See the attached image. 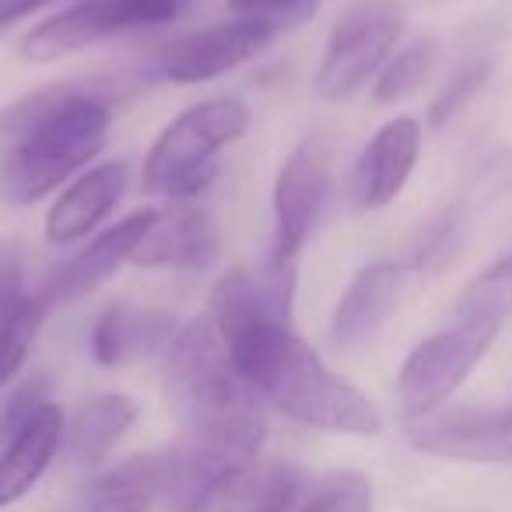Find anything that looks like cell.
Segmentation results:
<instances>
[{
    "label": "cell",
    "instance_id": "1",
    "mask_svg": "<svg viewBox=\"0 0 512 512\" xmlns=\"http://www.w3.org/2000/svg\"><path fill=\"white\" fill-rule=\"evenodd\" d=\"M214 330L235 372L256 397L271 400L288 418L334 435H379L383 418L362 390L327 369L320 355L281 320L260 281L228 271L211 292Z\"/></svg>",
    "mask_w": 512,
    "mask_h": 512
},
{
    "label": "cell",
    "instance_id": "2",
    "mask_svg": "<svg viewBox=\"0 0 512 512\" xmlns=\"http://www.w3.org/2000/svg\"><path fill=\"white\" fill-rule=\"evenodd\" d=\"M113 106L88 85H53L0 113V193L32 204L85 169L109 141Z\"/></svg>",
    "mask_w": 512,
    "mask_h": 512
},
{
    "label": "cell",
    "instance_id": "3",
    "mask_svg": "<svg viewBox=\"0 0 512 512\" xmlns=\"http://www.w3.org/2000/svg\"><path fill=\"white\" fill-rule=\"evenodd\" d=\"M165 390L190 428L186 435L218 442L242 460L260 456L267 421L211 320H190L176 330L165 348Z\"/></svg>",
    "mask_w": 512,
    "mask_h": 512
},
{
    "label": "cell",
    "instance_id": "4",
    "mask_svg": "<svg viewBox=\"0 0 512 512\" xmlns=\"http://www.w3.org/2000/svg\"><path fill=\"white\" fill-rule=\"evenodd\" d=\"M249 127V109L242 99H207L179 113L169 127L158 134L144 158V190L155 197L190 200L193 193L207 190L218 165V151L235 144Z\"/></svg>",
    "mask_w": 512,
    "mask_h": 512
},
{
    "label": "cell",
    "instance_id": "5",
    "mask_svg": "<svg viewBox=\"0 0 512 512\" xmlns=\"http://www.w3.org/2000/svg\"><path fill=\"white\" fill-rule=\"evenodd\" d=\"M498 330H502V320L495 316L456 313L449 327L414 344L397 376L400 407H404L407 421L439 411L491 351Z\"/></svg>",
    "mask_w": 512,
    "mask_h": 512
},
{
    "label": "cell",
    "instance_id": "6",
    "mask_svg": "<svg viewBox=\"0 0 512 512\" xmlns=\"http://www.w3.org/2000/svg\"><path fill=\"white\" fill-rule=\"evenodd\" d=\"M404 36V11L393 0H362L337 18L316 71V92L327 102H344L390 60Z\"/></svg>",
    "mask_w": 512,
    "mask_h": 512
},
{
    "label": "cell",
    "instance_id": "7",
    "mask_svg": "<svg viewBox=\"0 0 512 512\" xmlns=\"http://www.w3.org/2000/svg\"><path fill=\"white\" fill-rule=\"evenodd\" d=\"M190 0H74L71 8L46 18L22 39V57L36 64L71 57L127 29L176 22Z\"/></svg>",
    "mask_w": 512,
    "mask_h": 512
},
{
    "label": "cell",
    "instance_id": "8",
    "mask_svg": "<svg viewBox=\"0 0 512 512\" xmlns=\"http://www.w3.org/2000/svg\"><path fill=\"white\" fill-rule=\"evenodd\" d=\"M330 148L320 137H306L292 155L285 158L278 179H274V256L295 260L299 249L309 242L316 221L330 197Z\"/></svg>",
    "mask_w": 512,
    "mask_h": 512
},
{
    "label": "cell",
    "instance_id": "9",
    "mask_svg": "<svg viewBox=\"0 0 512 512\" xmlns=\"http://www.w3.org/2000/svg\"><path fill=\"white\" fill-rule=\"evenodd\" d=\"M414 449L463 463H512V407H439L407 421Z\"/></svg>",
    "mask_w": 512,
    "mask_h": 512
},
{
    "label": "cell",
    "instance_id": "10",
    "mask_svg": "<svg viewBox=\"0 0 512 512\" xmlns=\"http://www.w3.org/2000/svg\"><path fill=\"white\" fill-rule=\"evenodd\" d=\"M274 36H278L274 29L260 22H246V18L207 25V29L186 32L165 46L162 71L176 85H204V81H214L253 60Z\"/></svg>",
    "mask_w": 512,
    "mask_h": 512
},
{
    "label": "cell",
    "instance_id": "11",
    "mask_svg": "<svg viewBox=\"0 0 512 512\" xmlns=\"http://www.w3.org/2000/svg\"><path fill=\"white\" fill-rule=\"evenodd\" d=\"M158 211H137L130 218L116 221L113 228H106L102 235H95L85 249L64 260L50 278L43 281V292L36 295V302L43 309L53 306H71V302L92 295L95 288H102L123 264H130L137 242L144 239V232L151 228Z\"/></svg>",
    "mask_w": 512,
    "mask_h": 512
},
{
    "label": "cell",
    "instance_id": "12",
    "mask_svg": "<svg viewBox=\"0 0 512 512\" xmlns=\"http://www.w3.org/2000/svg\"><path fill=\"white\" fill-rule=\"evenodd\" d=\"M421 155V123L411 116L383 123L355 162V200L365 211L393 204L404 193Z\"/></svg>",
    "mask_w": 512,
    "mask_h": 512
},
{
    "label": "cell",
    "instance_id": "13",
    "mask_svg": "<svg viewBox=\"0 0 512 512\" xmlns=\"http://www.w3.org/2000/svg\"><path fill=\"white\" fill-rule=\"evenodd\" d=\"M400 299V267L390 260L362 267L337 299L330 316V344L337 351H358L376 341L379 330L397 313Z\"/></svg>",
    "mask_w": 512,
    "mask_h": 512
},
{
    "label": "cell",
    "instance_id": "14",
    "mask_svg": "<svg viewBox=\"0 0 512 512\" xmlns=\"http://www.w3.org/2000/svg\"><path fill=\"white\" fill-rule=\"evenodd\" d=\"M67 439V418L53 400H46L32 418L11 432H0V505L25 498L50 470L53 456Z\"/></svg>",
    "mask_w": 512,
    "mask_h": 512
},
{
    "label": "cell",
    "instance_id": "15",
    "mask_svg": "<svg viewBox=\"0 0 512 512\" xmlns=\"http://www.w3.org/2000/svg\"><path fill=\"white\" fill-rule=\"evenodd\" d=\"M302 474L288 460H249L225 470L190 512H288Z\"/></svg>",
    "mask_w": 512,
    "mask_h": 512
},
{
    "label": "cell",
    "instance_id": "16",
    "mask_svg": "<svg viewBox=\"0 0 512 512\" xmlns=\"http://www.w3.org/2000/svg\"><path fill=\"white\" fill-rule=\"evenodd\" d=\"M127 179V162L95 165L85 176H78L53 200L50 214H46V239L53 246H74V242L88 239V232H95L99 221H106L116 211L123 190H127Z\"/></svg>",
    "mask_w": 512,
    "mask_h": 512
},
{
    "label": "cell",
    "instance_id": "17",
    "mask_svg": "<svg viewBox=\"0 0 512 512\" xmlns=\"http://www.w3.org/2000/svg\"><path fill=\"white\" fill-rule=\"evenodd\" d=\"M218 256V228L200 207L176 204L158 211L144 239L137 242L130 264L137 267H179V271H204Z\"/></svg>",
    "mask_w": 512,
    "mask_h": 512
},
{
    "label": "cell",
    "instance_id": "18",
    "mask_svg": "<svg viewBox=\"0 0 512 512\" xmlns=\"http://www.w3.org/2000/svg\"><path fill=\"white\" fill-rule=\"evenodd\" d=\"M162 491L165 456L137 453L95 477L85 498V512H148Z\"/></svg>",
    "mask_w": 512,
    "mask_h": 512
},
{
    "label": "cell",
    "instance_id": "19",
    "mask_svg": "<svg viewBox=\"0 0 512 512\" xmlns=\"http://www.w3.org/2000/svg\"><path fill=\"white\" fill-rule=\"evenodd\" d=\"M137 421V404L127 393H95L81 400L67 425V446L78 463H99Z\"/></svg>",
    "mask_w": 512,
    "mask_h": 512
},
{
    "label": "cell",
    "instance_id": "20",
    "mask_svg": "<svg viewBox=\"0 0 512 512\" xmlns=\"http://www.w3.org/2000/svg\"><path fill=\"white\" fill-rule=\"evenodd\" d=\"M467 221H470L467 200H449L432 218H425V225L418 228L414 246H411V271L439 274L456 256V249H460Z\"/></svg>",
    "mask_w": 512,
    "mask_h": 512
},
{
    "label": "cell",
    "instance_id": "21",
    "mask_svg": "<svg viewBox=\"0 0 512 512\" xmlns=\"http://www.w3.org/2000/svg\"><path fill=\"white\" fill-rule=\"evenodd\" d=\"M435 64V39H418V43L404 46L393 60H386L383 74H379L376 88H372V99L376 106H393V102H404L411 92H418L421 81L428 78Z\"/></svg>",
    "mask_w": 512,
    "mask_h": 512
},
{
    "label": "cell",
    "instance_id": "22",
    "mask_svg": "<svg viewBox=\"0 0 512 512\" xmlns=\"http://www.w3.org/2000/svg\"><path fill=\"white\" fill-rule=\"evenodd\" d=\"M46 309L36 299L25 295L11 313L0 316V386L11 383V379L22 372L25 358H29L32 344H36L39 323H43Z\"/></svg>",
    "mask_w": 512,
    "mask_h": 512
},
{
    "label": "cell",
    "instance_id": "23",
    "mask_svg": "<svg viewBox=\"0 0 512 512\" xmlns=\"http://www.w3.org/2000/svg\"><path fill=\"white\" fill-rule=\"evenodd\" d=\"M456 313H484L495 320H509L512 316V249L498 256L495 264L484 274L470 281V288L456 302Z\"/></svg>",
    "mask_w": 512,
    "mask_h": 512
},
{
    "label": "cell",
    "instance_id": "24",
    "mask_svg": "<svg viewBox=\"0 0 512 512\" xmlns=\"http://www.w3.org/2000/svg\"><path fill=\"white\" fill-rule=\"evenodd\" d=\"M295 512H372V484L355 470L323 477Z\"/></svg>",
    "mask_w": 512,
    "mask_h": 512
},
{
    "label": "cell",
    "instance_id": "25",
    "mask_svg": "<svg viewBox=\"0 0 512 512\" xmlns=\"http://www.w3.org/2000/svg\"><path fill=\"white\" fill-rule=\"evenodd\" d=\"M488 74H491V57L467 60V64L449 78V85L439 92V99L432 102V113H428L432 127H446V123L453 120V116L460 113V109L467 106L477 92H481L484 81H488Z\"/></svg>",
    "mask_w": 512,
    "mask_h": 512
},
{
    "label": "cell",
    "instance_id": "26",
    "mask_svg": "<svg viewBox=\"0 0 512 512\" xmlns=\"http://www.w3.org/2000/svg\"><path fill=\"white\" fill-rule=\"evenodd\" d=\"M320 0H228V11L246 22H260L267 29L281 32L302 25L306 18L316 15Z\"/></svg>",
    "mask_w": 512,
    "mask_h": 512
},
{
    "label": "cell",
    "instance_id": "27",
    "mask_svg": "<svg viewBox=\"0 0 512 512\" xmlns=\"http://www.w3.org/2000/svg\"><path fill=\"white\" fill-rule=\"evenodd\" d=\"M123 316L127 306H109L95 316L92 327V358L102 369H116V365H127L123 358Z\"/></svg>",
    "mask_w": 512,
    "mask_h": 512
},
{
    "label": "cell",
    "instance_id": "28",
    "mask_svg": "<svg viewBox=\"0 0 512 512\" xmlns=\"http://www.w3.org/2000/svg\"><path fill=\"white\" fill-rule=\"evenodd\" d=\"M46 4H53V0H0V32H8L15 22L29 18L32 11L46 8Z\"/></svg>",
    "mask_w": 512,
    "mask_h": 512
}]
</instances>
